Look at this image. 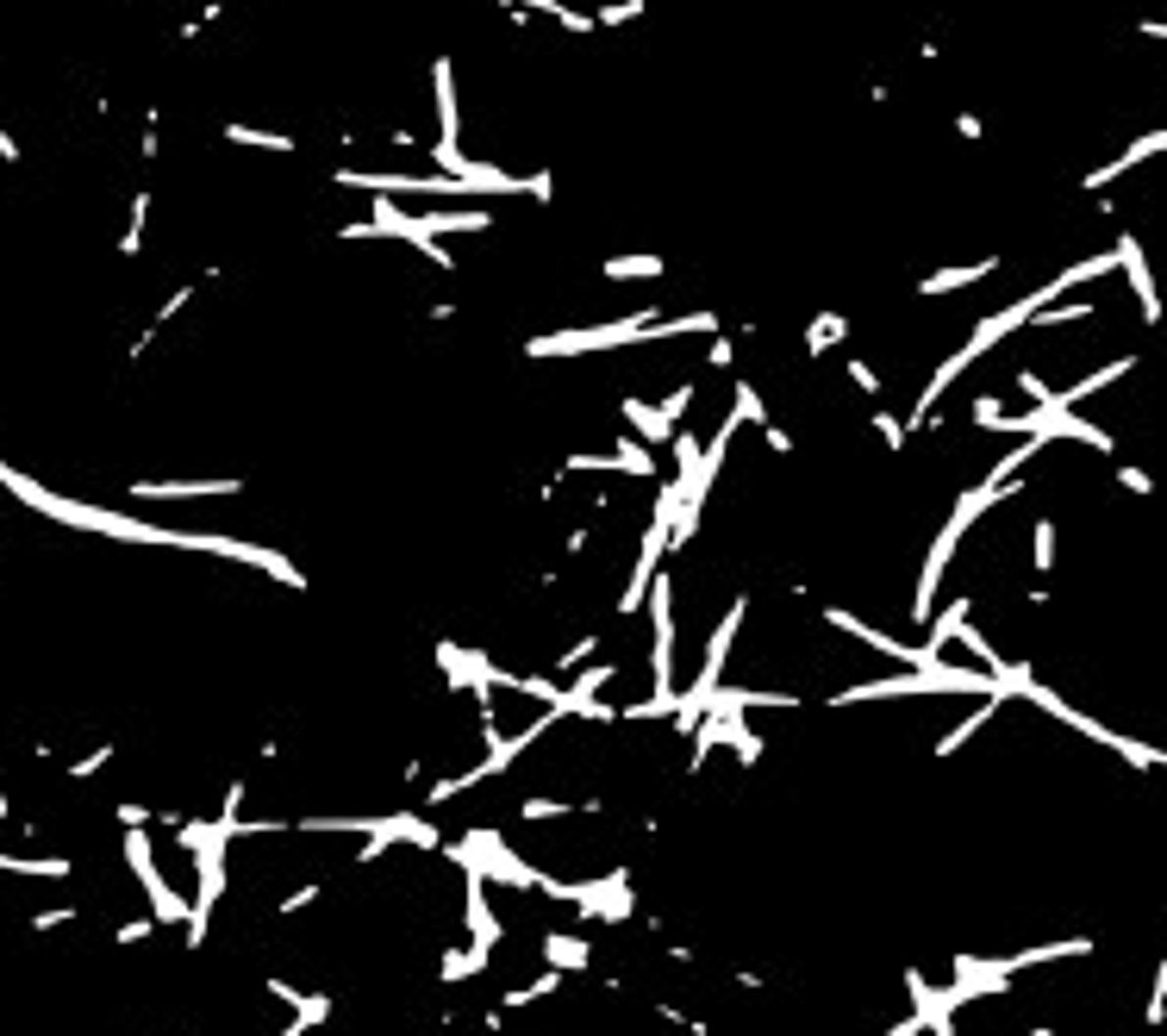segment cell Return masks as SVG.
Listing matches in <instances>:
<instances>
[{
    "instance_id": "1",
    "label": "cell",
    "mask_w": 1167,
    "mask_h": 1036,
    "mask_svg": "<svg viewBox=\"0 0 1167 1036\" xmlns=\"http://www.w3.org/2000/svg\"><path fill=\"white\" fill-rule=\"evenodd\" d=\"M1118 269L1130 275V287H1137L1143 319L1155 325V319H1161V294H1155V275H1148V263H1143V244H1137V237H1118Z\"/></svg>"
},
{
    "instance_id": "12",
    "label": "cell",
    "mask_w": 1167,
    "mask_h": 1036,
    "mask_svg": "<svg viewBox=\"0 0 1167 1036\" xmlns=\"http://www.w3.org/2000/svg\"><path fill=\"white\" fill-rule=\"evenodd\" d=\"M631 20H644V0H612L594 13V25H631Z\"/></svg>"
},
{
    "instance_id": "15",
    "label": "cell",
    "mask_w": 1167,
    "mask_h": 1036,
    "mask_svg": "<svg viewBox=\"0 0 1167 1036\" xmlns=\"http://www.w3.org/2000/svg\"><path fill=\"white\" fill-rule=\"evenodd\" d=\"M1074 319H1098L1093 307H1043V319H1030V325H1074Z\"/></svg>"
},
{
    "instance_id": "14",
    "label": "cell",
    "mask_w": 1167,
    "mask_h": 1036,
    "mask_svg": "<svg viewBox=\"0 0 1167 1036\" xmlns=\"http://www.w3.org/2000/svg\"><path fill=\"white\" fill-rule=\"evenodd\" d=\"M1161 1017H1167V956L1155 967V987H1148V1024H1161Z\"/></svg>"
},
{
    "instance_id": "10",
    "label": "cell",
    "mask_w": 1167,
    "mask_h": 1036,
    "mask_svg": "<svg viewBox=\"0 0 1167 1036\" xmlns=\"http://www.w3.org/2000/svg\"><path fill=\"white\" fill-rule=\"evenodd\" d=\"M1030 563H1037V574L1055 568V518H1037V524H1030Z\"/></svg>"
},
{
    "instance_id": "7",
    "label": "cell",
    "mask_w": 1167,
    "mask_h": 1036,
    "mask_svg": "<svg viewBox=\"0 0 1167 1036\" xmlns=\"http://www.w3.org/2000/svg\"><path fill=\"white\" fill-rule=\"evenodd\" d=\"M993 269H999V263H968V269H943V275H924L918 281V294H949V287H968V281H987L993 275Z\"/></svg>"
},
{
    "instance_id": "18",
    "label": "cell",
    "mask_w": 1167,
    "mask_h": 1036,
    "mask_svg": "<svg viewBox=\"0 0 1167 1036\" xmlns=\"http://www.w3.org/2000/svg\"><path fill=\"white\" fill-rule=\"evenodd\" d=\"M107 762H113V750H88V756H81L70 774H75V780H88V774H100V768H107Z\"/></svg>"
},
{
    "instance_id": "24",
    "label": "cell",
    "mask_w": 1167,
    "mask_h": 1036,
    "mask_svg": "<svg viewBox=\"0 0 1167 1036\" xmlns=\"http://www.w3.org/2000/svg\"><path fill=\"white\" fill-rule=\"evenodd\" d=\"M737 363V356H731V337H718V344H712V369H731Z\"/></svg>"
},
{
    "instance_id": "8",
    "label": "cell",
    "mask_w": 1167,
    "mask_h": 1036,
    "mask_svg": "<svg viewBox=\"0 0 1167 1036\" xmlns=\"http://www.w3.org/2000/svg\"><path fill=\"white\" fill-rule=\"evenodd\" d=\"M843 331H850V319H843V313H818V319H811V331H805V350H811V356H824Z\"/></svg>"
},
{
    "instance_id": "20",
    "label": "cell",
    "mask_w": 1167,
    "mask_h": 1036,
    "mask_svg": "<svg viewBox=\"0 0 1167 1036\" xmlns=\"http://www.w3.org/2000/svg\"><path fill=\"white\" fill-rule=\"evenodd\" d=\"M113 818H120V824H125V830H144V824H150V818H157V812H144V806H131V800H125V806H120V812H113Z\"/></svg>"
},
{
    "instance_id": "17",
    "label": "cell",
    "mask_w": 1167,
    "mask_h": 1036,
    "mask_svg": "<svg viewBox=\"0 0 1167 1036\" xmlns=\"http://www.w3.org/2000/svg\"><path fill=\"white\" fill-rule=\"evenodd\" d=\"M874 431L887 437V450H905V424L893 419V413H874Z\"/></svg>"
},
{
    "instance_id": "25",
    "label": "cell",
    "mask_w": 1167,
    "mask_h": 1036,
    "mask_svg": "<svg viewBox=\"0 0 1167 1036\" xmlns=\"http://www.w3.org/2000/svg\"><path fill=\"white\" fill-rule=\"evenodd\" d=\"M918 1030H924V1024H918V1017H900V1024H893L887 1036H918Z\"/></svg>"
},
{
    "instance_id": "9",
    "label": "cell",
    "mask_w": 1167,
    "mask_h": 1036,
    "mask_svg": "<svg viewBox=\"0 0 1167 1036\" xmlns=\"http://www.w3.org/2000/svg\"><path fill=\"white\" fill-rule=\"evenodd\" d=\"M144 219H150V188L131 194V225L120 237V257H138V250H144Z\"/></svg>"
},
{
    "instance_id": "3",
    "label": "cell",
    "mask_w": 1167,
    "mask_h": 1036,
    "mask_svg": "<svg viewBox=\"0 0 1167 1036\" xmlns=\"http://www.w3.org/2000/svg\"><path fill=\"white\" fill-rule=\"evenodd\" d=\"M1155 150H1167V131H1148V138H1137V144H1130V150H1124V157H1118V163H1105V169H1093V175H1087V188H1105V181H1118V175H1124V169H1137L1143 157H1155Z\"/></svg>"
},
{
    "instance_id": "6",
    "label": "cell",
    "mask_w": 1167,
    "mask_h": 1036,
    "mask_svg": "<svg viewBox=\"0 0 1167 1036\" xmlns=\"http://www.w3.org/2000/svg\"><path fill=\"white\" fill-rule=\"evenodd\" d=\"M662 257H650V250H637V257H612V263H606L600 269V275L606 281H656V275H662Z\"/></svg>"
},
{
    "instance_id": "5",
    "label": "cell",
    "mask_w": 1167,
    "mask_h": 1036,
    "mask_svg": "<svg viewBox=\"0 0 1167 1036\" xmlns=\"http://www.w3.org/2000/svg\"><path fill=\"white\" fill-rule=\"evenodd\" d=\"M537 949H544V962H550V967H562V974H581V967L594 962V949H587L581 937H562V930H550V937L537 943Z\"/></svg>"
},
{
    "instance_id": "13",
    "label": "cell",
    "mask_w": 1167,
    "mask_h": 1036,
    "mask_svg": "<svg viewBox=\"0 0 1167 1036\" xmlns=\"http://www.w3.org/2000/svg\"><path fill=\"white\" fill-rule=\"evenodd\" d=\"M594 650H600V637H594V631H587L581 643H568V650H562V656H556V668H562V674H581V662H587V656H594Z\"/></svg>"
},
{
    "instance_id": "27",
    "label": "cell",
    "mask_w": 1167,
    "mask_h": 1036,
    "mask_svg": "<svg viewBox=\"0 0 1167 1036\" xmlns=\"http://www.w3.org/2000/svg\"><path fill=\"white\" fill-rule=\"evenodd\" d=\"M0 818H13V806H7V793H0Z\"/></svg>"
},
{
    "instance_id": "23",
    "label": "cell",
    "mask_w": 1167,
    "mask_h": 1036,
    "mask_svg": "<svg viewBox=\"0 0 1167 1036\" xmlns=\"http://www.w3.org/2000/svg\"><path fill=\"white\" fill-rule=\"evenodd\" d=\"M1118 487H1130V494H1155V481H1148L1143 469H1118Z\"/></svg>"
},
{
    "instance_id": "21",
    "label": "cell",
    "mask_w": 1167,
    "mask_h": 1036,
    "mask_svg": "<svg viewBox=\"0 0 1167 1036\" xmlns=\"http://www.w3.org/2000/svg\"><path fill=\"white\" fill-rule=\"evenodd\" d=\"M150 930H157V918H131V924H120V930H113V937H120V943H144Z\"/></svg>"
},
{
    "instance_id": "26",
    "label": "cell",
    "mask_w": 1167,
    "mask_h": 1036,
    "mask_svg": "<svg viewBox=\"0 0 1167 1036\" xmlns=\"http://www.w3.org/2000/svg\"><path fill=\"white\" fill-rule=\"evenodd\" d=\"M0 157H7V163H20V144H13L7 131H0Z\"/></svg>"
},
{
    "instance_id": "11",
    "label": "cell",
    "mask_w": 1167,
    "mask_h": 1036,
    "mask_svg": "<svg viewBox=\"0 0 1167 1036\" xmlns=\"http://www.w3.org/2000/svg\"><path fill=\"white\" fill-rule=\"evenodd\" d=\"M225 138L231 144H263V150H294L281 131H257V125H225Z\"/></svg>"
},
{
    "instance_id": "19",
    "label": "cell",
    "mask_w": 1167,
    "mask_h": 1036,
    "mask_svg": "<svg viewBox=\"0 0 1167 1036\" xmlns=\"http://www.w3.org/2000/svg\"><path fill=\"white\" fill-rule=\"evenodd\" d=\"M75 912L70 906H50V912H31V930H57V924H70Z\"/></svg>"
},
{
    "instance_id": "2",
    "label": "cell",
    "mask_w": 1167,
    "mask_h": 1036,
    "mask_svg": "<svg viewBox=\"0 0 1167 1036\" xmlns=\"http://www.w3.org/2000/svg\"><path fill=\"white\" fill-rule=\"evenodd\" d=\"M618 413L631 419V431L644 437V444H668V437H674V424H668L662 413H656L650 400H637V394H624V400H618Z\"/></svg>"
},
{
    "instance_id": "22",
    "label": "cell",
    "mask_w": 1167,
    "mask_h": 1036,
    "mask_svg": "<svg viewBox=\"0 0 1167 1036\" xmlns=\"http://www.w3.org/2000/svg\"><path fill=\"white\" fill-rule=\"evenodd\" d=\"M850 381L861 387V394H881V375H874L868 363H850Z\"/></svg>"
},
{
    "instance_id": "4",
    "label": "cell",
    "mask_w": 1167,
    "mask_h": 1036,
    "mask_svg": "<svg viewBox=\"0 0 1167 1036\" xmlns=\"http://www.w3.org/2000/svg\"><path fill=\"white\" fill-rule=\"evenodd\" d=\"M431 88H437V125H444V138L456 150V131H462V119H456V81H450V63H431Z\"/></svg>"
},
{
    "instance_id": "16",
    "label": "cell",
    "mask_w": 1167,
    "mask_h": 1036,
    "mask_svg": "<svg viewBox=\"0 0 1167 1036\" xmlns=\"http://www.w3.org/2000/svg\"><path fill=\"white\" fill-rule=\"evenodd\" d=\"M318 899H325V887H318V880H313V887H300V893H287V899H281V918H294V912L318 906Z\"/></svg>"
}]
</instances>
